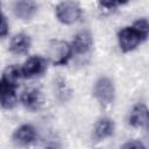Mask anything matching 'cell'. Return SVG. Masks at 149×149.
<instances>
[{
	"instance_id": "6",
	"label": "cell",
	"mask_w": 149,
	"mask_h": 149,
	"mask_svg": "<svg viewBox=\"0 0 149 149\" xmlns=\"http://www.w3.org/2000/svg\"><path fill=\"white\" fill-rule=\"evenodd\" d=\"M17 83L2 78L0 81V101L2 108H12L16 104Z\"/></svg>"
},
{
	"instance_id": "3",
	"label": "cell",
	"mask_w": 149,
	"mask_h": 149,
	"mask_svg": "<svg viewBox=\"0 0 149 149\" xmlns=\"http://www.w3.org/2000/svg\"><path fill=\"white\" fill-rule=\"evenodd\" d=\"M118 40H119L120 49L123 52L134 50L140 43H142L144 41V38L142 37L140 31L134 26L122 28L118 34Z\"/></svg>"
},
{
	"instance_id": "2",
	"label": "cell",
	"mask_w": 149,
	"mask_h": 149,
	"mask_svg": "<svg viewBox=\"0 0 149 149\" xmlns=\"http://www.w3.org/2000/svg\"><path fill=\"white\" fill-rule=\"evenodd\" d=\"M55 13L58 21H61L64 24H72L79 20L81 15V8L78 2L63 1L56 6Z\"/></svg>"
},
{
	"instance_id": "1",
	"label": "cell",
	"mask_w": 149,
	"mask_h": 149,
	"mask_svg": "<svg viewBox=\"0 0 149 149\" xmlns=\"http://www.w3.org/2000/svg\"><path fill=\"white\" fill-rule=\"evenodd\" d=\"M73 51L71 44L61 40H52L48 47V58L56 66L65 65L71 58Z\"/></svg>"
},
{
	"instance_id": "10",
	"label": "cell",
	"mask_w": 149,
	"mask_h": 149,
	"mask_svg": "<svg viewBox=\"0 0 149 149\" xmlns=\"http://www.w3.org/2000/svg\"><path fill=\"white\" fill-rule=\"evenodd\" d=\"M21 101L26 108L30 111H36L42 105V101H43L42 93L40 90L34 87L26 88L21 94Z\"/></svg>"
},
{
	"instance_id": "15",
	"label": "cell",
	"mask_w": 149,
	"mask_h": 149,
	"mask_svg": "<svg viewBox=\"0 0 149 149\" xmlns=\"http://www.w3.org/2000/svg\"><path fill=\"white\" fill-rule=\"evenodd\" d=\"M121 149H144V147L140 141H129L126 142L121 147Z\"/></svg>"
},
{
	"instance_id": "13",
	"label": "cell",
	"mask_w": 149,
	"mask_h": 149,
	"mask_svg": "<svg viewBox=\"0 0 149 149\" xmlns=\"http://www.w3.org/2000/svg\"><path fill=\"white\" fill-rule=\"evenodd\" d=\"M30 37L23 33H20V34H16L13 36V38L10 40V43H9V49L13 54H16V55H22V54H26L29 48H30Z\"/></svg>"
},
{
	"instance_id": "14",
	"label": "cell",
	"mask_w": 149,
	"mask_h": 149,
	"mask_svg": "<svg viewBox=\"0 0 149 149\" xmlns=\"http://www.w3.org/2000/svg\"><path fill=\"white\" fill-rule=\"evenodd\" d=\"M9 28V24H8V22H7V19H6V16L2 14L1 15V23H0V36L1 37H5L6 35H7V33H8V29Z\"/></svg>"
},
{
	"instance_id": "11",
	"label": "cell",
	"mask_w": 149,
	"mask_h": 149,
	"mask_svg": "<svg viewBox=\"0 0 149 149\" xmlns=\"http://www.w3.org/2000/svg\"><path fill=\"white\" fill-rule=\"evenodd\" d=\"M13 12L16 17L21 20H29L37 12V3L35 1H29V0L16 1L14 3Z\"/></svg>"
},
{
	"instance_id": "12",
	"label": "cell",
	"mask_w": 149,
	"mask_h": 149,
	"mask_svg": "<svg viewBox=\"0 0 149 149\" xmlns=\"http://www.w3.org/2000/svg\"><path fill=\"white\" fill-rule=\"evenodd\" d=\"M113 132H114V122H113V120H111L108 118L99 119L93 129L94 139L98 141L109 137L113 134Z\"/></svg>"
},
{
	"instance_id": "5",
	"label": "cell",
	"mask_w": 149,
	"mask_h": 149,
	"mask_svg": "<svg viewBox=\"0 0 149 149\" xmlns=\"http://www.w3.org/2000/svg\"><path fill=\"white\" fill-rule=\"evenodd\" d=\"M47 59L41 56H34L28 58L24 62V64L20 68L22 78H33L42 74L47 70Z\"/></svg>"
},
{
	"instance_id": "8",
	"label": "cell",
	"mask_w": 149,
	"mask_h": 149,
	"mask_svg": "<svg viewBox=\"0 0 149 149\" xmlns=\"http://www.w3.org/2000/svg\"><path fill=\"white\" fill-rule=\"evenodd\" d=\"M92 44H93V40H92L91 34L88 31L84 30V31L78 33L73 37L72 43H71V47H72L73 54L85 55V54H87L91 50Z\"/></svg>"
},
{
	"instance_id": "4",
	"label": "cell",
	"mask_w": 149,
	"mask_h": 149,
	"mask_svg": "<svg viewBox=\"0 0 149 149\" xmlns=\"http://www.w3.org/2000/svg\"><path fill=\"white\" fill-rule=\"evenodd\" d=\"M114 84L107 77L99 78L94 84L93 94L102 106H108L109 104H112V101L114 100Z\"/></svg>"
},
{
	"instance_id": "16",
	"label": "cell",
	"mask_w": 149,
	"mask_h": 149,
	"mask_svg": "<svg viewBox=\"0 0 149 149\" xmlns=\"http://www.w3.org/2000/svg\"><path fill=\"white\" fill-rule=\"evenodd\" d=\"M101 7H106L107 9H113L120 5H122V2H116V1H108V2H100L99 3Z\"/></svg>"
},
{
	"instance_id": "17",
	"label": "cell",
	"mask_w": 149,
	"mask_h": 149,
	"mask_svg": "<svg viewBox=\"0 0 149 149\" xmlns=\"http://www.w3.org/2000/svg\"><path fill=\"white\" fill-rule=\"evenodd\" d=\"M48 149H52V148H48Z\"/></svg>"
},
{
	"instance_id": "7",
	"label": "cell",
	"mask_w": 149,
	"mask_h": 149,
	"mask_svg": "<svg viewBox=\"0 0 149 149\" xmlns=\"http://www.w3.org/2000/svg\"><path fill=\"white\" fill-rule=\"evenodd\" d=\"M13 139L20 146L33 144L37 139L36 129L31 125H22L15 129V132L13 134Z\"/></svg>"
},
{
	"instance_id": "9",
	"label": "cell",
	"mask_w": 149,
	"mask_h": 149,
	"mask_svg": "<svg viewBox=\"0 0 149 149\" xmlns=\"http://www.w3.org/2000/svg\"><path fill=\"white\" fill-rule=\"evenodd\" d=\"M129 125L133 127H146L149 125V109L143 104H137L133 107L129 114Z\"/></svg>"
}]
</instances>
